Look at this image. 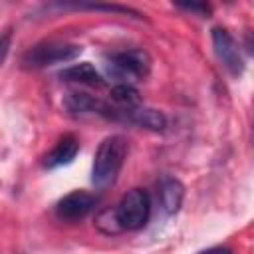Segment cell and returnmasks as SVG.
<instances>
[{
	"instance_id": "cell-2",
	"label": "cell",
	"mask_w": 254,
	"mask_h": 254,
	"mask_svg": "<svg viewBox=\"0 0 254 254\" xmlns=\"http://www.w3.org/2000/svg\"><path fill=\"white\" fill-rule=\"evenodd\" d=\"M151 56L149 52L141 48H131L123 52H115L105 60L107 73L117 77V79H127V81H139L149 75L151 71Z\"/></svg>"
},
{
	"instance_id": "cell-10",
	"label": "cell",
	"mask_w": 254,
	"mask_h": 254,
	"mask_svg": "<svg viewBox=\"0 0 254 254\" xmlns=\"http://www.w3.org/2000/svg\"><path fill=\"white\" fill-rule=\"evenodd\" d=\"M64 107L69 113H101L103 103L85 91H69L64 97Z\"/></svg>"
},
{
	"instance_id": "cell-3",
	"label": "cell",
	"mask_w": 254,
	"mask_h": 254,
	"mask_svg": "<svg viewBox=\"0 0 254 254\" xmlns=\"http://www.w3.org/2000/svg\"><path fill=\"white\" fill-rule=\"evenodd\" d=\"M119 226L123 230H139L149 222L151 216V196L143 189H131L123 194L115 206Z\"/></svg>"
},
{
	"instance_id": "cell-7",
	"label": "cell",
	"mask_w": 254,
	"mask_h": 254,
	"mask_svg": "<svg viewBox=\"0 0 254 254\" xmlns=\"http://www.w3.org/2000/svg\"><path fill=\"white\" fill-rule=\"evenodd\" d=\"M79 151V143L73 135H64L56 147L46 155V161H44V167L46 169H56V167H62V165H69L75 155Z\"/></svg>"
},
{
	"instance_id": "cell-13",
	"label": "cell",
	"mask_w": 254,
	"mask_h": 254,
	"mask_svg": "<svg viewBox=\"0 0 254 254\" xmlns=\"http://www.w3.org/2000/svg\"><path fill=\"white\" fill-rule=\"evenodd\" d=\"M95 226H97L103 234H117V232H123V228L119 226L115 208H105V210H101V212L97 214V218H95Z\"/></svg>"
},
{
	"instance_id": "cell-11",
	"label": "cell",
	"mask_w": 254,
	"mask_h": 254,
	"mask_svg": "<svg viewBox=\"0 0 254 254\" xmlns=\"http://www.w3.org/2000/svg\"><path fill=\"white\" fill-rule=\"evenodd\" d=\"M109 95H111V101L121 109L141 107V93L131 83H119V85L111 87Z\"/></svg>"
},
{
	"instance_id": "cell-6",
	"label": "cell",
	"mask_w": 254,
	"mask_h": 254,
	"mask_svg": "<svg viewBox=\"0 0 254 254\" xmlns=\"http://www.w3.org/2000/svg\"><path fill=\"white\" fill-rule=\"evenodd\" d=\"M95 204H97V198L91 192L73 190L64 198H60V202L56 204V214L62 220H79V218H85L95 208Z\"/></svg>"
},
{
	"instance_id": "cell-1",
	"label": "cell",
	"mask_w": 254,
	"mask_h": 254,
	"mask_svg": "<svg viewBox=\"0 0 254 254\" xmlns=\"http://www.w3.org/2000/svg\"><path fill=\"white\" fill-rule=\"evenodd\" d=\"M127 157V141L121 135H109L105 137L95 155H93V165H91V183L95 189L105 190L115 185L119 171L125 163Z\"/></svg>"
},
{
	"instance_id": "cell-5",
	"label": "cell",
	"mask_w": 254,
	"mask_h": 254,
	"mask_svg": "<svg viewBox=\"0 0 254 254\" xmlns=\"http://www.w3.org/2000/svg\"><path fill=\"white\" fill-rule=\"evenodd\" d=\"M212 36V48H214V54L218 58V62L226 67V71L234 77L242 75L244 71V62H242V56H240V50L234 42V38L224 30V28H212L210 32Z\"/></svg>"
},
{
	"instance_id": "cell-14",
	"label": "cell",
	"mask_w": 254,
	"mask_h": 254,
	"mask_svg": "<svg viewBox=\"0 0 254 254\" xmlns=\"http://www.w3.org/2000/svg\"><path fill=\"white\" fill-rule=\"evenodd\" d=\"M177 8H183V10H189V12H194L202 18H208L210 16V6L204 4V2H175Z\"/></svg>"
},
{
	"instance_id": "cell-15",
	"label": "cell",
	"mask_w": 254,
	"mask_h": 254,
	"mask_svg": "<svg viewBox=\"0 0 254 254\" xmlns=\"http://www.w3.org/2000/svg\"><path fill=\"white\" fill-rule=\"evenodd\" d=\"M200 254H234V252L230 248H224V246H214V248H208V250H204Z\"/></svg>"
},
{
	"instance_id": "cell-9",
	"label": "cell",
	"mask_w": 254,
	"mask_h": 254,
	"mask_svg": "<svg viewBox=\"0 0 254 254\" xmlns=\"http://www.w3.org/2000/svg\"><path fill=\"white\" fill-rule=\"evenodd\" d=\"M159 194H161L163 210L167 214H177L181 204H183V198H185V185L175 177H165L161 181Z\"/></svg>"
},
{
	"instance_id": "cell-4",
	"label": "cell",
	"mask_w": 254,
	"mask_h": 254,
	"mask_svg": "<svg viewBox=\"0 0 254 254\" xmlns=\"http://www.w3.org/2000/svg\"><path fill=\"white\" fill-rule=\"evenodd\" d=\"M79 54H81V46H77V44H69V42H42V44H36L34 48H30L22 56V64H24V67L40 69V67H48V65H54V64L71 62Z\"/></svg>"
},
{
	"instance_id": "cell-8",
	"label": "cell",
	"mask_w": 254,
	"mask_h": 254,
	"mask_svg": "<svg viewBox=\"0 0 254 254\" xmlns=\"http://www.w3.org/2000/svg\"><path fill=\"white\" fill-rule=\"evenodd\" d=\"M60 77L64 81L83 83V85H91V87H101L105 83V79L101 77V73L89 62H81V64H75V65H69V67L62 69L60 71Z\"/></svg>"
},
{
	"instance_id": "cell-12",
	"label": "cell",
	"mask_w": 254,
	"mask_h": 254,
	"mask_svg": "<svg viewBox=\"0 0 254 254\" xmlns=\"http://www.w3.org/2000/svg\"><path fill=\"white\" fill-rule=\"evenodd\" d=\"M60 6H69V8H87V10H103V12H117V14H127L133 18H143L141 12L129 8V6H121V4H93V2H62Z\"/></svg>"
},
{
	"instance_id": "cell-16",
	"label": "cell",
	"mask_w": 254,
	"mask_h": 254,
	"mask_svg": "<svg viewBox=\"0 0 254 254\" xmlns=\"http://www.w3.org/2000/svg\"><path fill=\"white\" fill-rule=\"evenodd\" d=\"M8 46H10V32H6V34H4V38H2V62H6Z\"/></svg>"
}]
</instances>
